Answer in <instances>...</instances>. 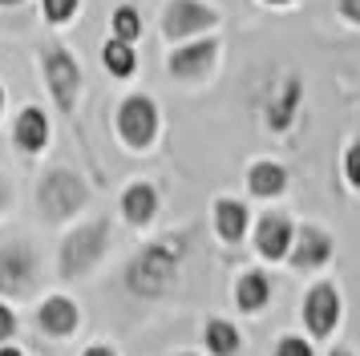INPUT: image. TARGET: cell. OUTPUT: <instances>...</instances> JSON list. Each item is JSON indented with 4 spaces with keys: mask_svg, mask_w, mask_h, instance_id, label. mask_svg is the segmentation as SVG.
<instances>
[{
    "mask_svg": "<svg viewBox=\"0 0 360 356\" xmlns=\"http://www.w3.org/2000/svg\"><path fill=\"white\" fill-rule=\"evenodd\" d=\"M186 255H191V235L186 231H166L158 239H146L126 263V291L134 300H162L174 291V284L182 279V267H186Z\"/></svg>",
    "mask_w": 360,
    "mask_h": 356,
    "instance_id": "6da1fadb",
    "label": "cell"
},
{
    "mask_svg": "<svg viewBox=\"0 0 360 356\" xmlns=\"http://www.w3.org/2000/svg\"><path fill=\"white\" fill-rule=\"evenodd\" d=\"M114 247V219L110 215H94L73 223L57 243V275L65 284H77L85 275H94L101 267V259Z\"/></svg>",
    "mask_w": 360,
    "mask_h": 356,
    "instance_id": "7a4b0ae2",
    "label": "cell"
},
{
    "mask_svg": "<svg viewBox=\"0 0 360 356\" xmlns=\"http://www.w3.org/2000/svg\"><path fill=\"white\" fill-rule=\"evenodd\" d=\"M37 215L45 219L49 227H65V223H77L89 203H94V186L82 170L73 166H49L45 174L37 178Z\"/></svg>",
    "mask_w": 360,
    "mask_h": 356,
    "instance_id": "3957f363",
    "label": "cell"
},
{
    "mask_svg": "<svg viewBox=\"0 0 360 356\" xmlns=\"http://www.w3.org/2000/svg\"><path fill=\"white\" fill-rule=\"evenodd\" d=\"M344 324V288L340 279L332 275H316L308 288H304V300H300V328L304 336L320 348L328 340H336Z\"/></svg>",
    "mask_w": 360,
    "mask_h": 356,
    "instance_id": "277c9868",
    "label": "cell"
},
{
    "mask_svg": "<svg viewBox=\"0 0 360 356\" xmlns=\"http://www.w3.org/2000/svg\"><path fill=\"white\" fill-rule=\"evenodd\" d=\"M41 284H45V267H41V251L33 243H0V300L25 304V300L41 295Z\"/></svg>",
    "mask_w": 360,
    "mask_h": 356,
    "instance_id": "5b68a950",
    "label": "cell"
},
{
    "mask_svg": "<svg viewBox=\"0 0 360 356\" xmlns=\"http://www.w3.org/2000/svg\"><path fill=\"white\" fill-rule=\"evenodd\" d=\"M114 134L130 154H150L162 138V110L150 94H126L114 106Z\"/></svg>",
    "mask_w": 360,
    "mask_h": 356,
    "instance_id": "8992f818",
    "label": "cell"
},
{
    "mask_svg": "<svg viewBox=\"0 0 360 356\" xmlns=\"http://www.w3.org/2000/svg\"><path fill=\"white\" fill-rule=\"evenodd\" d=\"M41 77H45V89H49L53 106L65 113H77V101H82V89H85V73L77 57L69 53L61 41H49L41 45Z\"/></svg>",
    "mask_w": 360,
    "mask_h": 356,
    "instance_id": "52a82bcc",
    "label": "cell"
},
{
    "mask_svg": "<svg viewBox=\"0 0 360 356\" xmlns=\"http://www.w3.org/2000/svg\"><path fill=\"white\" fill-rule=\"evenodd\" d=\"M223 25V13L207 4V0H166L162 16H158V29H162L166 45H182V41H195L207 37Z\"/></svg>",
    "mask_w": 360,
    "mask_h": 356,
    "instance_id": "ba28073f",
    "label": "cell"
},
{
    "mask_svg": "<svg viewBox=\"0 0 360 356\" xmlns=\"http://www.w3.org/2000/svg\"><path fill=\"white\" fill-rule=\"evenodd\" d=\"M219 57H223V41H219V32H207V37H195V41L170 45L166 73L179 85H198V81H207L219 69Z\"/></svg>",
    "mask_w": 360,
    "mask_h": 356,
    "instance_id": "9c48e42d",
    "label": "cell"
},
{
    "mask_svg": "<svg viewBox=\"0 0 360 356\" xmlns=\"http://www.w3.org/2000/svg\"><path fill=\"white\" fill-rule=\"evenodd\" d=\"M336 259V235L324 223H295L292 247H288V267L295 275H320Z\"/></svg>",
    "mask_w": 360,
    "mask_h": 356,
    "instance_id": "30bf717a",
    "label": "cell"
},
{
    "mask_svg": "<svg viewBox=\"0 0 360 356\" xmlns=\"http://www.w3.org/2000/svg\"><path fill=\"white\" fill-rule=\"evenodd\" d=\"M292 235H295V219L292 215L279 210V207H267L263 215L251 219V235H247V243H251L255 259H263V263H283V259H288V247H292Z\"/></svg>",
    "mask_w": 360,
    "mask_h": 356,
    "instance_id": "8fae6325",
    "label": "cell"
},
{
    "mask_svg": "<svg viewBox=\"0 0 360 356\" xmlns=\"http://www.w3.org/2000/svg\"><path fill=\"white\" fill-rule=\"evenodd\" d=\"M33 324L45 340H73L82 332V307H77L73 295H57V291H53V295H45V300L37 304Z\"/></svg>",
    "mask_w": 360,
    "mask_h": 356,
    "instance_id": "7c38bea8",
    "label": "cell"
},
{
    "mask_svg": "<svg viewBox=\"0 0 360 356\" xmlns=\"http://www.w3.org/2000/svg\"><path fill=\"white\" fill-rule=\"evenodd\" d=\"M251 219H255L251 207L235 194H219L211 203V231L223 247H243L247 235H251Z\"/></svg>",
    "mask_w": 360,
    "mask_h": 356,
    "instance_id": "4fadbf2b",
    "label": "cell"
},
{
    "mask_svg": "<svg viewBox=\"0 0 360 356\" xmlns=\"http://www.w3.org/2000/svg\"><path fill=\"white\" fill-rule=\"evenodd\" d=\"M300 106H304V81L292 77V73L279 77L276 89L263 101V122H267V129L271 134H288L295 126V117H300Z\"/></svg>",
    "mask_w": 360,
    "mask_h": 356,
    "instance_id": "5bb4252c",
    "label": "cell"
},
{
    "mask_svg": "<svg viewBox=\"0 0 360 356\" xmlns=\"http://www.w3.org/2000/svg\"><path fill=\"white\" fill-rule=\"evenodd\" d=\"M117 210H122L126 227L146 231V227H154L158 210H162V191H158L150 178H134V182H126V191L117 198Z\"/></svg>",
    "mask_w": 360,
    "mask_h": 356,
    "instance_id": "9a60e30c",
    "label": "cell"
},
{
    "mask_svg": "<svg viewBox=\"0 0 360 356\" xmlns=\"http://www.w3.org/2000/svg\"><path fill=\"white\" fill-rule=\"evenodd\" d=\"M276 300V284H271V275L263 272V267H243V272L235 275V284H231V304L239 316H263L267 307Z\"/></svg>",
    "mask_w": 360,
    "mask_h": 356,
    "instance_id": "2e32d148",
    "label": "cell"
},
{
    "mask_svg": "<svg viewBox=\"0 0 360 356\" xmlns=\"http://www.w3.org/2000/svg\"><path fill=\"white\" fill-rule=\"evenodd\" d=\"M53 142V122L41 106H20L13 117V146L25 158H41Z\"/></svg>",
    "mask_w": 360,
    "mask_h": 356,
    "instance_id": "e0dca14e",
    "label": "cell"
},
{
    "mask_svg": "<svg viewBox=\"0 0 360 356\" xmlns=\"http://www.w3.org/2000/svg\"><path fill=\"white\" fill-rule=\"evenodd\" d=\"M243 186H247L251 198H259V203H276V198H283L288 186H292V170H288L279 158H255L251 166H247Z\"/></svg>",
    "mask_w": 360,
    "mask_h": 356,
    "instance_id": "ac0fdd59",
    "label": "cell"
},
{
    "mask_svg": "<svg viewBox=\"0 0 360 356\" xmlns=\"http://www.w3.org/2000/svg\"><path fill=\"white\" fill-rule=\"evenodd\" d=\"M247 348V336L239 320L231 316H207L202 320V352L207 356H239Z\"/></svg>",
    "mask_w": 360,
    "mask_h": 356,
    "instance_id": "d6986e66",
    "label": "cell"
},
{
    "mask_svg": "<svg viewBox=\"0 0 360 356\" xmlns=\"http://www.w3.org/2000/svg\"><path fill=\"white\" fill-rule=\"evenodd\" d=\"M101 69L114 81H130L138 73V45L117 41V37H105L101 41Z\"/></svg>",
    "mask_w": 360,
    "mask_h": 356,
    "instance_id": "ffe728a7",
    "label": "cell"
},
{
    "mask_svg": "<svg viewBox=\"0 0 360 356\" xmlns=\"http://www.w3.org/2000/svg\"><path fill=\"white\" fill-rule=\"evenodd\" d=\"M110 37L138 45V37H142V13L134 4H117L114 13H110Z\"/></svg>",
    "mask_w": 360,
    "mask_h": 356,
    "instance_id": "44dd1931",
    "label": "cell"
},
{
    "mask_svg": "<svg viewBox=\"0 0 360 356\" xmlns=\"http://www.w3.org/2000/svg\"><path fill=\"white\" fill-rule=\"evenodd\" d=\"M340 178L352 194H360V138H348L340 154Z\"/></svg>",
    "mask_w": 360,
    "mask_h": 356,
    "instance_id": "7402d4cb",
    "label": "cell"
},
{
    "mask_svg": "<svg viewBox=\"0 0 360 356\" xmlns=\"http://www.w3.org/2000/svg\"><path fill=\"white\" fill-rule=\"evenodd\" d=\"M271 356H320L316 344H311L304 332H283V336L271 344Z\"/></svg>",
    "mask_w": 360,
    "mask_h": 356,
    "instance_id": "603a6c76",
    "label": "cell"
},
{
    "mask_svg": "<svg viewBox=\"0 0 360 356\" xmlns=\"http://www.w3.org/2000/svg\"><path fill=\"white\" fill-rule=\"evenodd\" d=\"M82 13V0H41V16L49 20V25H69L73 16Z\"/></svg>",
    "mask_w": 360,
    "mask_h": 356,
    "instance_id": "cb8c5ba5",
    "label": "cell"
},
{
    "mask_svg": "<svg viewBox=\"0 0 360 356\" xmlns=\"http://www.w3.org/2000/svg\"><path fill=\"white\" fill-rule=\"evenodd\" d=\"M17 328H20L17 307L8 304V300H0V344H8V340L17 336Z\"/></svg>",
    "mask_w": 360,
    "mask_h": 356,
    "instance_id": "d4e9b609",
    "label": "cell"
},
{
    "mask_svg": "<svg viewBox=\"0 0 360 356\" xmlns=\"http://www.w3.org/2000/svg\"><path fill=\"white\" fill-rule=\"evenodd\" d=\"M13 203H17V186H13V178L0 170V219L13 210Z\"/></svg>",
    "mask_w": 360,
    "mask_h": 356,
    "instance_id": "484cf974",
    "label": "cell"
},
{
    "mask_svg": "<svg viewBox=\"0 0 360 356\" xmlns=\"http://www.w3.org/2000/svg\"><path fill=\"white\" fill-rule=\"evenodd\" d=\"M336 16H340L344 25L360 29V0H336Z\"/></svg>",
    "mask_w": 360,
    "mask_h": 356,
    "instance_id": "4316f807",
    "label": "cell"
},
{
    "mask_svg": "<svg viewBox=\"0 0 360 356\" xmlns=\"http://www.w3.org/2000/svg\"><path fill=\"white\" fill-rule=\"evenodd\" d=\"M77 356H122V352H117L110 340H94V344H85V348H82Z\"/></svg>",
    "mask_w": 360,
    "mask_h": 356,
    "instance_id": "83f0119b",
    "label": "cell"
},
{
    "mask_svg": "<svg viewBox=\"0 0 360 356\" xmlns=\"http://www.w3.org/2000/svg\"><path fill=\"white\" fill-rule=\"evenodd\" d=\"M263 8H276V13H283V8H295L300 0H259Z\"/></svg>",
    "mask_w": 360,
    "mask_h": 356,
    "instance_id": "f1b7e54d",
    "label": "cell"
},
{
    "mask_svg": "<svg viewBox=\"0 0 360 356\" xmlns=\"http://www.w3.org/2000/svg\"><path fill=\"white\" fill-rule=\"evenodd\" d=\"M0 356H25V348H17V344L8 340V344H0Z\"/></svg>",
    "mask_w": 360,
    "mask_h": 356,
    "instance_id": "f546056e",
    "label": "cell"
},
{
    "mask_svg": "<svg viewBox=\"0 0 360 356\" xmlns=\"http://www.w3.org/2000/svg\"><path fill=\"white\" fill-rule=\"evenodd\" d=\"M328 356H360V352H356V348H348V344H336Z\"/></svg>",
    "mask_w": 360,
    "mask_h": 356,
    "instance_id": "4dcf8cb0",
    "label": "cell"
},
{
    "mask_svg": "<svg viewBox=\"0 0 360 356\" xmlns=\"http://www.w3.org/2000/svg\"><path fill=\"white\" fill-rule=\"evenodd\" d=\"M4 106H8V94H4V81H0V117H4Z\"/></svg>",
    "mask_w": 360,
    "mask_h": 356,
    "instance_id": "1f68e13d",
    "label": "cell"
},
{
    "mask_svg": "<svg viewBox=\"0 0 360 356\" xmlns=\"http://www.w3.org/2000/svg\"><path fill=\"white\" fill-rule=\"evenodd\" d=\"M170 356H207V352H195V348H179V352H170Z\"/></svg>",
    "mask_w": 360,
    "mask_h": 356,
    "instance_id": "d6a6232c",
    "label": "cell"
},
{
    "mask_svg": "<svg viewBox=\"0 0 360 356\" xmlns=\"http://www.w3.org/2000/svg\"><path fill=\"white\" fill-rule=\"evenodd\" d=\"M25 0H0V8H20Z\"/></svg>",
    "mask_w": 360,
    "mask_h": 356,
    "instance_id": "836d02e7",
    "label": "cell"
}]
</instances>
